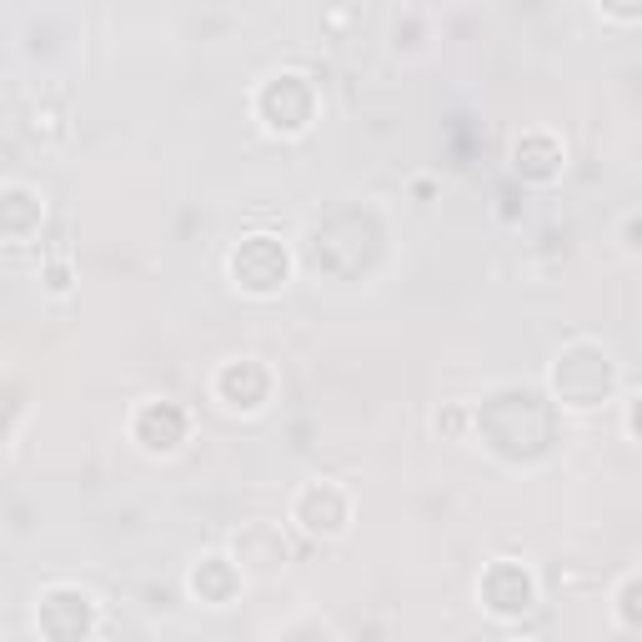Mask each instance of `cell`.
<instances>
[{
    "label": "cell",
    "instance_id": "6da1fadb",
    "mask_svg": "<svg viewBox=\"0 0 642 642\" xmlns=\"http://www.w3.org/2000/svg\"><path fill=\"white\" fill-rule=\"evenodd\" d=\"M622 602H627V617H632V622H642V582H632V587L622 592Z\"/></svg>",
    "mask_w": 642,
    "mask_h": 642
}]
</instances>
